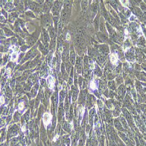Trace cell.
<instances>
[{"label":"cell","instance_id":"1","mask_svg":"<svg viewBox=\"0 0 146 146\" xmlns=\"http://www.w3.org/2000/svg\"><path fill=\"white\" fill-rule=\"evenodd\" d=\"M50 116L49 114L45 113L44 116H43V121H44V123L45 125L47 124L48 123H49L50 121Z\"/></svg>","mask_w":146,"mask_h":146},{"label":"cell","instance_id":"2","mask_svg":"<svg viewBox=\"0 0 146 146\" xmlns=\"http://www.w3.org/2000/svg\"><path fill=\"white\" fill-rule=\"evenodd\" d=\"M53 78L51 77L47 79V83H48V85H49V87L50 88H53L54 87V81H53Z\"/></svg>","mask_w":146,"mask_h":146},{"label":"cell","instance_id":"3","mask_svg":"<svg viewBox=\"0 0 146 146\" xmlns=\"http://www.w3.org/2000/svg\"><path fill=\"white\" fill-rule=\"evenodd\" d=\"M71 61L73 64H74L75 62V54L73 50L71 52Z\"/></svg>","mask_w":146,"mask_h":146},{"label":"cell","instance_id":"4","mask_svg":"<svg viewBox=\"0 0 146 146\" xmlns=\"http://www.w3.org/2000/svg\"><path fill=\"white\" fill-rule=\"evenodd\" d=\"M43 35H44L45 40H46V42L49 41V35H48L47 33V32H44V34H43Z\"/></svg>","mask_w":146,"mask_h":146},{"label":"cell","instance_id":"5","mask_svg":"<svg viewBox=\"0 0 146 146\" xmlns=\"http://www.w3.org/2000/svg\"><path fill=\"white\" fill-rule=\"evenodd\" d=\"M19 109H22V108H23V103H21V104H19Z\"/></svg>","mask_w":146,"mask_h":146}]
</instances>
